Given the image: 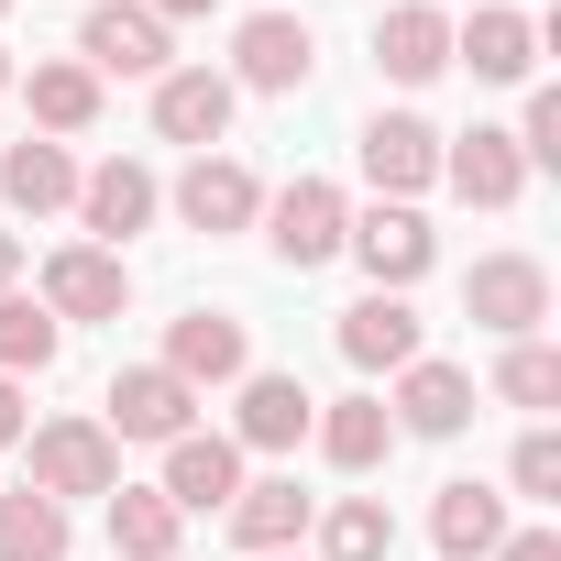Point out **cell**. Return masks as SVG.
Here are the masks:
<instances>
[{
	"mask_svg": "<svg viewBox=\"0 0 561 561\" xmlns=\"http://www.w3.org/2000/svg\"><path fill=\"white\" fill-rule=\"evenodd\" d=\"M320 419V397L298 375H242V408H231V451H298Z\"/></svg>",
	"mask_w": 561,
	"mask_h": 561,
	"instance_id": "19",
	"label": "cell"
},
{
	"mask_svg": "<svg viewBox=\"0 0 561 561\" xmlns=\"http://www.w3.org/2000/svg\"><path fill=\"white\" fill-rule=\"evenodd\" d=\"M154 209H165V187H154V165H133V154H111V165L78 176V231H89L100 253H122L133 231H154Z\"/></svg>",
	"mask_w": 561,
	"mask_h": 561,
	"instance_id": "7",
	"label": "cell"
},
{
	"mask_svg": "<svg viewBox=\"0 0 561 561\" xmlns=\"http://www.w3.org/2000/svg\"><path fill=\"white\" fill-rule=\"evenodd\" d=\"M451 67H473L484 89H517V78L539 67V23H528V12H495V0H484L473 23H451Z\"/></svg>",
	"mask_w": 561,
	"mask_h": 561,
	"instance_id": "21",
	"label": "cell"
},
{
	"mask_svg": "<svg viewBox=\"0 0 561 561\" xmlns=\"http://www.w3.org/2000/svg\"><path fill=\"white\" fill-rule=\"evenodd\" d=\"M386 419H397V440H451V430H473V375L440 364V353H419V364L397 375Z\"/></svg>",
	"mask_w": 561,
	"mask_h": 561,
	"instance_id": "14",
	"label": "cell"
},
{
	"mask_svg": "<svg viewBox=\"0 0 561 561\" xmlns=\"http://www.w3.org/2000/svg\"><path fill=\"white\" fill-rule=\"evenodd\" d=\"M462 309H473V331H495V342H539V320H550V264H539V253H484V264L462 275Z\"/></svg>",
	"mask_w": 561,
	"mask_h": 561,
	"instance_id": "5",
	"label": "cell"
},
{
	"mask_svg": "<svg viewBox=\"0 0 561 561\" xmlns=\"http://www.w3.org/2000/svg\"><path fill=\"white\" fill-rule=\"evenodd\" d=\"M23 451H34V495H56V506L122 484V440L100 419H45V430H23Z\"/></svg>",
	"mask_w": 561,
	"mask_h": 561,
	"instance_id": "3",
	"label": "cell"
},
{
	"mask_svg": "<svg viewBox=\"0 0 561 561\" xmlns=\"http://www.w3.org/2000/svg\"><path fill=\"white\" fill-rule=\"evenodd\" d=\"M331 342H342V364H353V375H408V364H419V309H408V298H386V287H364V298L342 309V331H331Z\"/></svg>",
	"mask_w": 561,
	"mask_h": 561,
	"instance_id": "16",
	"label": "cell"
},
{
	"mask_svg": "<svg viewBox=\"0 0 561 561\" xmlns=\"http://www.w3.org/2000/svg\"><path fill=\"white\" fill-rule=\"evenodd\" d=\"M231 111H242V89H231L220 67H165V78H154V133L187 144V154H220Z\"/></svg>",
	"mask_w": 561,
	"mask_h": 561,
	"instance_id": "8",
	"label": "cell"
},
{
	"mask_svg": "<svg viewBox=\"0 0 561 561\" xmlns=\"http://www.w3.org/2000/svg\"><path fill=\"white\" fill-rule=\"evenodd\" d=\"M342 253H353V264L375 275L386 298H408L419 275L440 264V231H430V220H419L408 198H375V209H353V231H342Z\"/></svg>",
	"mask_w": 561,
	"mask_h": 561,
	"instance_id": "4",
	"label": "cell"
},
{
	"mask_svg": "<svg viewBox=\"0 0 561 561\" xmlns=\"http://www.w3.org/2000/svg\"><path fill=\"white\" fill-rule=\"evenodd\" d=\"M364 176H375V198H408L419 209V187L440 176V133L419 111H375L364 122Z\"/></svg>",
	"mask_w": 561,
	"mask_h": 561,
	"instance_id": "15",
	"label": "cell"
},
{
	"mask_svg": "<svg viewBox=\"0 0 561 561\" xmlns=\"http://www.w3.org/2000/svg\"><path fill=\"white\" fill-rule=\"evenodd\" d=\"M264 561H309V550H264Z\"/></svg>",
	"mask_w": 561,
	"mask_h": 561,
	"instance_id": "38",
	"label": "cell"
},
{
	"mask_svg": "<svg viewBox=\"0 0 561 561\" xmlns=\"http://www.w3.org/2000/svg\"><path fill=\"white\" fill-rule=\"evenodd\" d=\"M309 528H320V561H397V517H386V495H342V506H320Z\"/></svg>",
	"mask_w": 561,
	"mask_h": 561,
	"instance_id": "27",
	"label": "cell"
},
{
	"mask_svg": "<svg viewBox=\"0 0 561 561\" xmlns=\"http://www.w3.org/2000/svg\"><path fill=\"white\" fill-rule=\"evenodd\" d=\"M342 231H353V198H342L331 176H287V187L264 198V242H275L287 275H320V264L342 253Z\"/></svg>",
	"mask_w": 561,
	"mask_h": 561,
	"instance_id": "2",
	"label": "cell"
},
{
	"mask_svg": "<svg viewBox=\"0 0 561 561\" xmlns=\"http://www.w3.org/2000/svg\"><path fill=\"white\" fill-rule=\"evenodd\" d=\"M45 309L56 320H122L133 309V264L100 253V242H56L45 253Z\"/></svg>",
	"mask_w": 561,
	"mask_h": 561,
	"instance_id": "13",
	"label": "cell"
},
{
	"mask_svg": "<svg viewBox=\"0 0 561 561\" xmlns=\"http://www.w3.org/2000/svg\"><path fill=\"white\" fill-rule=\"evenodd\" d=\"M0 198H12L23 220H45V209H78V154H67V144H45V133L0 144Z\"/></svg>",
	"mask_w": 561,
	"mask_h": 561,
	"instance_id": "22",
	"label": "cell"
},
{
	"mask_svg": "<svg viewBox=\"0 0 561 561\" xmlns=\"http://www.w3.org/2000/svg\"><path fill=\"white\" fill-rule=\"evenodd\" d=\"M0 561H67V506L34 495V484H12V495H0Z\"/></svg>",
	"mask_w": 561,
	"mask_h": 561,
	"instance_id": "29",
	"label": "cell"
},
{
	"mask_svg": "<svg viewBox=\"0 0 561 561\" xmlns=\"http://www.w3.org/2000/svg\"><path fill=\"white\" fill-rule=\"evenodd\" d=\"M506 484H517L528 506H550V495H561V430H528L517 462H506Z\"/></svg>",
	"mask_w": 561,
	"mask_h": 561,
	"instance_id": "31",
	"label": "cell"
},
{
	"mask_svg": "<svg viewBox=\"0 0 561 561\" xmlns=\"http://www.w3.org/2000/svg\"><path fill=\"white\" fill-rule=\"evenodd\" d=\"M440 187L473 198V209H517V198H528V154H517V133H495V122L451 133V144H440Z\"/></svg>",
	"mask_w": 561,
	"mask_h": 561,
	"instance_id": "9",
	"label": "cell"
},
{
	"mask_svg": "<svg viewBox=\"0 0 561 561\" xmlns=\"http://www.w3.org/2000/svg\"><path fill=\"white\" fill-rule=\"evenodd\" d=\"M375 67H386L397 89H430V78L451 67V12H440V0H397V12L375 23Z\"/></svg>",
	"mask_w": 561,
	"mask_h": 561,
	"instance_id": "20",
	"label": "cell"
},
{
	"mask_svg": "<svg viewBox=\"0 0 561 561\" xmlns=\"http://www.w3.org/2000/svg\"><path fill=\"white\" fill-rule=\"evenodd\" d=\"M220 517H231V550H253V561H264V550H298V539H309L320 495H298V473H253Z\"/></svg>",
	"mask_w": 561,
	"mask_h": 561,
	"instance_id": "18",
	"label": "cell"
},
{
	"mask_svg": "<svg viewBox=\"0 0 561 561\" xmlns=\"http://www.w3.org/2000/svg\"><path fill=\"white\" fill-rule=\"evenodd\" d=\"M144 12H154V23L176 34V23H198V12H220V0H144Z\"/></svg>",
	"mask_w": 561,
	"mask_h": 561,
	"instance_id": "35",
	"label": "cell"
},
{
	"mask_svg": "<svg viewBox=\"0 0 561 561\" xmlns=\"http://www.w3.org/2000/svg\"><path fill=\"white\" fill-rule=\"evenodd\" d=\"M56 353H67V320H56L45 298H0V375L23 386V375H45Z\"/></svg>",
	"mask_w": 561,
	"mask_h": 561,
	"instance_id": "28",
	"label": "cell"
},
{
	"mask_svg": "<svg viewBox=\"0 0 561 561\" xmlns=\"http://www.w3.org/2000/svg\"><path fill=\"white\" fill-rule=\"evenodd\" d=\"M23 430H34V408H23V386H12V375H0V451H12Z\"/></svg>",
	"mask_w": 561,
	"mask_h": 561,
	"instance_id": "34",
	"label": "cell"
},
{
	"mask_svg": "<svg viewBox=\"0 0 561 561\" xmlns=\"http://www.w3.org/2000/svg\"><path fill=\"white\" fill-rule=\"evenodd\" d=\"M12 275H23V242H12V231H0V298H12Z\"/></svg>",
	"mask_w": 561,
	"mask_h": 561,
	"instance_id": "36",
	"label": "cell"
},
{
	"mask_svg": "<svg viewBox=\"0 0 561 561\" xmlns=\"http://www.w3.org/2000/svg\"><path fill=\"white\" fill-rule=\"evenodd\" d=\"M0 12H12V0H0Z\"/></svg>",
	"mask_w": 561,
	"mask_h": 561,
	"instance_id": "39",
	"label": "cell"
},
{
	"mask_svg": "<svg viewBox=\"0 0 561 561\" xmlns=\"http://www.w3.org/2000/svg\"><path fill=\"white\" fill-rule=\"evenodd\" d=\"M309 440L331 451V473H375V462L397 451V419H386V397H342V408L309 419Z\"/></svg>",
	"mask_w": 561,
	"mask_h": 561,
	"instance_id": "25",
	"label": "cell"
},
{
	"mask_svg": "<svg viewBox=\"0 0 561 561\" xmlns=\"http://www.w3.org/2000/svg\"><path fill=\"white\" fill-rule=\"evenodd\" d=\"M495 397L506 408H561V353L550 342H506L495 353Z\"/></svg>",
	"mask_w": 561,
	"mask_h": 561,
	"instance_id": "30",
	"label": "cell"
},
{
	"mask_svg": "<svg viewBox=\"0 0 561 561\" xmlns=\"http://www.w3.org/2000/svg\"><path fill=\"white\" fill-rule=\"evenodd\" d=\"M176 220L187 231H253L264 220V176L242 165V154H187V176H176Z\"/></svg>",
	"mask_w": 561,
	"mask_h": 561,
	"instance_id": "10",
	"label": "cell"
},
{
	"mask_svg": "<svg viewBox=\"0 0 561 561\" xmlns=\"http://www.w3.org/2000/svg\"><path fill=\"white\" fill-rule=\"evenodd\" d=\"M176 517H209V506H231L242 495V451H231V430H187V440H165V484H154Z\"/></svg>",
	"mask_w": 561,
	"mask_h": 561,
	"instance_id": "17",
	"label": "cell"
},
{
	"mask_svg": "<svg viewBox=\"0 0 561 561\" xmlns=\"http://www.w3.org/2000/svg\"><path fill=\"white\" fill-rule=\"evenodd\" d=\"M495 561H561V528H506Z\"/></svg>",
	"mask_w": 561,
	"mask_h": 561,
	"instance_id": "33",
	"label": "cell"
},
{
	"mask_svg": "<svg viewBox=\"0 0 561 561\" xmlns=\"http://www.w3.org/2000/svg\"><path fill=\"white\" fill-rule=\"evenodd\" d=\"M495 539H506V495L495 484H440V506H430V550L440 561H495Z\"/></svg>",
	"mask_w": 561,
	"mask_h": 561,
	"instance_id": "23",
	"label": "cell"
},
{
	"mask_svg": "<svg viewBox=\"0 0 561 561\" xmlns=\"http://www.w3.org/2000/svg\"><path fill=\"white\" fill-rule=\"evenodd\" d=\"M100 430H111V440H154V451H165V440H187V430H198V397H187L165 364H122V375H111V419H100Z\"/></svg>",
	"mask_w": 561,
	"mask_h": 561,
	"instance_id": "12",
	"label": "cell"
},
{
	"mask_svg": "<svg viewBox=\"0 0 561 561\" xmlns=\"http://www.w3.org/2000/svg\"><path fill=\"white\" fill-rule=\"evenodd\" d=\"M78 67H89V78H165V67H176V34L144 12V0H89Z\"/></svg>",
	"mask_w": 561,
	"mask_h": 561,
	"instance_id": "6",
	"label": "cell"
},
{
	"mask_svg": "<svg viewBox=\"0 0 561 561\" xmlns=\"http://www.w3.org/2000/svg\"><path fill=\"white\" fill-rule=\"evenodd\" d=\"M23 100H34V133H45V144H78V133L100 122V78H89L78 56H45V67L23 78Z\"/></svg>",
	"mask_w": 561,
	"mask_h": 561,
	"instance_id": "24",
	"label": "cell"
},
{
	"mask_svg": "<svg viewBox=\"0 0 561 561\" xmlns=\"http://www.w3.org/2000/svg\"><path fill=\"white\" fill-rule=\"evenodd\" d=\"M176 506L154 484H111V561H176Z\"/></svg>",
	"mask_w": 561,
	"mask_h": 561,
	"instance_id": "26",
	"label": "cell"
},
{
	"mask_svg": "<svg viewBox=\"0 0 561 561\" xmlns=\"http://www.w3.org/2000/svg\"><path fill=\"white\" fill-rule=\"evenodd\" d=\"M517 154H528V176L561 165V89H528V111H517Z\"/></svg>",
	"mask_w": 561,
	"mask_h": 561,
	"instance_id": "32",
	"label": "cell"
},
{
	"mask_svg": "<svg viewBox=\"0 0 561 561\" xmlns=\"http://www.w3.org/2000/svg\"><path fill=\"white\" fill-rule=\"evenodd\" d=\"M231 89H253V100H298L309 78H320V34L298 23V12H242L231 23V67H220Z\"/></svg>",
	"mask_w": 561,
	"mask_h": 561,
	"instance_id": "1",
	"label": "cell"
},
{
	"mask_svg": "<svg viewBox=\"0 0 561 561\" xmlns=\"http://www.w3.org/2000/svg\"><path fill=\"white\" fill-rule=\"evenodd\" d=\"M0 100H12V45H0Z\"/></svg>",
	"mask_w": 561,
	"mask_h": 561,
	"instance_id": "37",
	"label": "cell"
},
{
	"mask_svg": "<svg viewBox=\"0 0 561 561\" xmlns=\"http://www.w3.org/2000/svg\"><path fill=\"white\" fill-rule=\"evenodd\" d=\"M165 375H176L187 397H209V386H242V375H253V342H242V320H231V309H187V320H165Z\"/></svg>",
	"mask_w": 561,
	"mask_h": 561,
	"instance_id": "11",
	"label": "cell"
}]
</instances>
